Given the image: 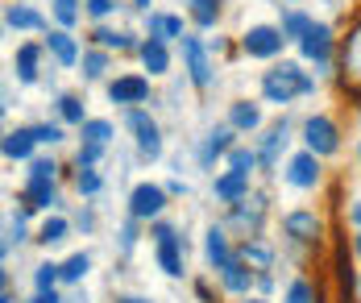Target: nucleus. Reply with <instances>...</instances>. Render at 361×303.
I'll return each mask as SVG.
<instances>
[{
	"instance_id": "a878e982",
	"label": "nucleus",
	"mask_w": 361,
	"mask_h": 303,
	"mask_svg": "<svg viewBox=\"0 0 361 303\" xmlns=\"http://www.w3.org/2000/svg\"><path fill=\"white\" fill-rule=\"evenodd\" d=\"M79 137L92 142V146H109L112 137H116V129H112V120H104V116H87L79 125Z\"/></svg>"
},
{
	"instance_id": "ea45409f",
	"label": "nucleus",
	"mask_w": 361,
	"mask_h": 303,
	"mask_svg": "<svg viewBox=\"0 0 361 303\" xmlns=\"http://www.w3.org/2000/svg\"><path fill=\"white\" fill-rule=\"evenodd\" d=\"M100 187H104V179H100L92 166H83V171L75 175V191H79V195H96Z\"/></svg>"
},
{
	"instance_id": "f257e3e1",
	"label": "nucleus",
	"mask_w": 361,
	"mask_h": 303,
	"mask_svg": "<svg viewBox=\"0 0 361 303\" xmlns=\"http://www.w3.org/2000/svg\"><path fill=\"white\" fill-rule=\"evenodd\" d=\"M312 92H316V79L299 63H274L262 75V100L266 104H290L295 96H312Z\"/></svg>"
},
{
	"instance_id": "9b49d317",
	"label": "nucleus",
	"mask_w": 361,
	"mask_h": 303,
	"mask_svg": "<svg viewBox=\"0 0 361 303\" xmlns=\"http://www.w3.org/2000/svg\"><path fill=\"white\" fill-rule=\"evenodd\" d=\"M250 179L253 175H245V171H224L212 179V195L224 204H241V199H250Z\"/></svg>"
},
{
	"instance_id": "393cba45",
	"label": "nucleus",
	"mask_w": 361,
	"mask_h": 303,
	"mask_svg": "<svg viewBox=\"0 0 361 303\" xmlns=\"http://www.w3.org/2000/svg\"><path fill=\"white\" fill-rule=\"evenodd\" d=\"M220 283H224L228 291L245 295V291H250V283H253V270H250L245 262H241V258H233V262H228L224 270H220Z\"/></svg>"
},
{
	"instance_id": "1a4fd4ad",
	"label": "nucleus",
	"mask_w": 361,
	"mask_h": 303,
	"mask_svg": "<svg viewBox=\"0 0 361 303\" xmlns=\"http://www.w3.org/2000/svg\"><path fill=\"white\" fill-rule=\"evenodd\" d=\"M283 179H287L290 187H299V191H312L316 183H320V158H316L312 150L290 154V162H287V171H283Z\"/></svg>"
},
{
	"instance_id": "2eb2a0df",
	"label": "nucleus",
	"mask_w": 361,
	"mask_h": 303,
	"mask_svg": "<svg viewBox=\"0 0 361 303\" xmlns=\"http://www.w3.org/2000/svg\"><path fill=\"white\" fill-rule=\"evenodd\" d=\"M283 150H287V120H279V125L266 129V137H262V146H257V162H262L266 171H274Z\"/></svg>"
},
{
	"instance_id": "37998d69",
	"label": "nucleus",
	"mask_w": 361,
	"mask_h": 303,
	"mask_svg": "<svg viewBox=\"0 0 361 303\" xmlns=\"http://www.w3.org/2000/svg\"><path fill=\"white\" fill-rule=\"evenodd\" d=\"M287 303H312V283L307 278H295L287 287Z\"/></svg>"
},
{
	"instance_id": "cd10ccee",
	"label": "nucleus",
	"mask_w": 361,
	"mask_h": 303,
	"mask_svg": "<svg viewBox=\"0 0 361 303\" xmlns=\"http://www.w3.org/2000/svg\"><path fill=\"white\" fill-rule=\"evenodd\" d=\"M187 13L200 30H212L220 21V0H187Z\"/></svg>"
},
{
	"instance_id": "c03bdc74",
	"label": "nucleus",
	"mask_w": 361,
	"mask_h": 303,
	"mask_svg": "<svg viewBox=\"0 0 361 303\" xmlns=\"http://www.w3.org/2000/svg\"><path fill=\"white\" fill-rule=\"evenodd\" d=\"M112 8H116V0H83V13H87V17H96V21H100V17H109Z\"/></svg>"
},
{
	"instance_id": "412c9836",
	"label": "nucleus",
	"mask_w": 361,
	"mask_h": 303,
	"mask_svg": "<svg viewBox=\"0 0 361 303\" xmlns=\"http://www.w3.org/2000/svg\"><path fill=\"white\" fill-rule=\"evenodd\" d=\"M204 258H208V266H216V270H224V266L237 258V254L228 249L224 228H208V237H204Z\"/></svg>"
},
{
	"instance_id": "a19ab883",
	"label": "nucleus",
	"mask_w": 361,
	"mask_h": 303,
	"mask_svg": "<svg viewBox=\"0 0 361 303\" xmlns=\"http://www.w3.org/2000/svg\"><path fill=\"white\" fill-rule=\"evenodd\" d=\"M34 133H37V146H59V142L67 137L63 125H50V120H46V125H34Z\"/></svg>"
},
{
	"instance_id": "09e8293b",
	"label": "nucleus",
	"mask_w": 361,
	"mask_h": 303,
	"mask_svg": "<svg viewBox=\"0 0 361 303\" xmlns=\"http://www.w3.org/2000/svg\"><path fill=\"white\" fill-rule=\"evenodd\" d=\"M149 4H154V0H133V8H142V13H149Z\"/></svg>"
},
{
	"instance_id": "c756f323",
	"label": "nucleus",
	"mask_w": 361,
	"mask_h": 303,
	"mask_svg": "<svg viewBox=\"0 0 361 303\" xmlns=\"http://www.w3.org/2000/svg\"><path fill=\"white\" fill-rule=\"evenodd\" d=\"M67 221H63V216H46V221H42V228H37V241H42V245H46V249H50V245H59V241H67Z\"/></svg>"
},
{
	"instance_id": "72a5a7b5",
	"label": "nucleus",
	"mask_w": 361,
	"mask_h": 303,
	"mask_svg": "<svg viewBox=\"0 0 361 303\" xmlns=\"http://www.w3.org/2000/svg\"><path fill=\"white\" fill-rule=\"evenodd\" d=\"M224 158H228V171H245V175H253V166H262L257 150H245V146H233Z\"/></svg>"
},
{
	"instance_id": "58836bf2",
	"label": "nucleus",
	"mask_w": 361,
	"mask_h": 303,
	"mask_svg": "<svg viewBox=\"0 0 361 303\" xmlns=\"http://www.w3.org/2000/svg\"><path fill=\"white\" fill-rule=\"evenodd\" d=\"M63 278V266H54V262H42L34 270V287L37 291H54V283Z\"/></svg>"
},
{
	"instance_id": "e433bc0d",
	"label": "nucleus",
	"mask_w": 361,
	"mask_h": 303,
	"mask_svg": "<svg viewBox=\"0 0 361 303\" xmlns=\"http://www.w3.org/2000/svg\"><path fill=\"white\" fill-rule=\"evenodd\" d=\"M257 221H262V204H253V208H250V199L233 204V225H241L250 233V228H257Z\"/></svg>"
},
{
	"instance_id": "5701e85b",
	"label": "nucleus",
	"mask_w": 361,
	"mask_h": 303,
	"mask_svg": "<svg viewBox=\"0 0 361 303\" xmlns=\"http://www.w3.org/2000/svg\"><path fill=\"white\" fill-rule=\"evenodd\" d=\"M228 125H233L237 133H253V129L262 125V109L250 104V100H237V104H228Z\"/></svg>"
},
{
	"instance_id": "7c9ffc66",
	"label": "nucleus",
	"mask_w": 361,
	"mask_h": 303,
	"mask_svg": "<svg viewBox=\"0 0 361 303\" xmlns=\"http://www.w3.org/2000/svg\"><path fill=\"white\" fill-rule=\"evenodd\" d=\"M25 204L30 208H50V204H59V191H54V183H25Z\"/></svg>"
},
{
	"instance_id": "5fc2aeb1",
	"label": "nucleus",
	"mask_w": 361,
	"mask_h": 303,
	"mask_svg": "<svg viewBox=\"0 0 361 303\" xmlns=\"http://www.w3.org/2000/svg\"><path fill=\"white\" fill-rule=\"evenodd\" d=\"M250 303H266V299H250Z\"/></svg>"
},
{
	"instance_id": "f03ea898",
	"label": "nucleus",
	"mask_w": 361,
	"mask_h": 303,
	"mask_svg": "<svg viewBox=\"0 0 361 303\" xmlns=\"http://www.w3.org/2000/svg\"><path fill=\"white\" fill-rule=\"evenodd\" d=\"M303 150H312L316 158H332V154L341 150V129H336L332 116L316 113L303 120Z\"/></svg>"
},
{
	"instance_id": "a18cd8bd",
	"label": "nucleus",
	"mask_w": 361,
	"mask_h": 303,
	"mask_svg": "<svg viewBox=\"0 0 361 303\" xmlns=\"http://www.w3.org/2000/svg\"><path fill=\"white\" fill-rule=\"evenodd\" d=\"M133 241H137V228H133V221L121 228V249H133Z\"/></svg>"
},
{
	"instance_id": "9d476101",
	"label": "nucleus",
	"mask_w": 361,
	"mask_h": 303,
	"mask_svg": "<svg viewBox=\"0 0 361 303\" xmlns=\"http://www.w3.org/2000/svg\"><path fill=\"white\" fill-rule=\"evenodd\" d=\"M299 54L307 58V63H316V67H328L332 63V54H336V38H332V30L328 25H312V34L299 42Z\"/></svg>"
},
{
	"instance_id": "c9c22d12",
	"label": "nucleus",
	"mask_w": 361,
	"mask_h": 303,
	"mask_svg": "<svg viewBox=\"0 0 361 303\" xmlns=\"http://www.w3.org/2000/svg\"><path fill=\"white\" fill-rule=\"evenodd\" d=\"M87 270H92V258H87V254H71V258L63 262V283H83Z\"/></svg>"
},
{
	"instance_id": "4468645a",
	"label": "nucleus",
	"mask_w": 361,
	"mask_h": 303,
	"mask_svg": "<svg viewBox=\"0 0 361 303\" xmlns=\"http://www.w3.org/2000/svg\"><path fill=\"white\" fill-rule=\"evenodd\" d=\"M42 50L46 46H37V42H21L17 46V54H13V71H17V83H37V63H42Z\"/></svg>"
},
{
	"instance_id": "aec40b11",
	"label": "nucleus",
	"mask_w": 361,
	"mask_h": 303,
	"mask_svg": "<svg viewBox=\"0 0 361 303\" xmlns=\"http://www.w3.org/2000/svg\"><path fill=\"white\" fill-rule=\"evenodd\" d=\"M341 67H345V79H349V83H361V21L349 30V38H345Z\"/></svg>"
},
{
	"instance_id": "3c124183",
	"label": "nucleus",
	"mask_w": 361,
	"mask_h": 303,
	"mask_svg": "<svg viewBox=\"0 0 361 303\" xmlns=\"http://www.w3.org/2000/svg\"><path fill=\"white\" fill-rule=\"evenodd\" d=\"M116 303H149V299H133V295H129V299H116Z\"/></svg>"
},
{
	"instance_id": "6e6552de",
	"label": "nucleus",
	"mask_w": 361,
	"mask_h": 303,
	"mask_svg": "<svg viewBox=\"0 0 361 303\" xmlns=\"http://www.w3.org/2000/svg\"><path fill=\"white\" fill-rule=\"evenodd\" d=\"M109 100L121 104V109H137V104H145V100H149V75H137V71L116 75L109 83Z\"/></svg>"
},
{
	"instance_id": "20e7f679",
	"label": "nucleus",
	"mask_w": 361,
	"mask_h": 303,
	"mask_svg": "<svg viewBox=\"0 0 361 303\" xmlns=\"http://www.w3.org/2000/svg\"><path fill=\"white\" fill-rule=\"evenodd\" d=\"M283 46H287V34H283L279 25H250V30L241 34V50H245L250 58H279Z\"/></svg>"
},
{
	"instance_id": "2f4dec72",
	"label": "nucleus",
	"mask_w": 361,
	"mask_h": 303,
	"mask_svg": "<svg viewBox=\"0 0 361 303\" xmlns=\"http://www.w3.org/2000/svg\"><path fill=\"white\" fill-rule=\"evenodd\" d=\"M83 0H54L50 8H54V21H59V30H71L79 25V17H83V8H79Z\"/></svg>"
},
{
	"instance_id": "79ce46f5",
	"label": "nucleus",
	"mask_w": 361,
	"mask_h": 303,
	"mask_svg": "<svg viewBox=\"0 0 361 303\" xmlns=\"http://www.w3.org/2000/svg\"><path fill=\"white\" fill-rule=\"evenodd\" d=\"M100 158H104V146H92V142H83V146H79V154H75L79 171H83V166H96Z\"/></svg>"
},
{
	"instance_id": "ddd939ff",
	"label": "nucleus",
	"mask_w": 361,
	"mask_h": 303,
	"mask_svg": "<svg viewBox=\"0 0 361 303\" xmlns=\"http://www.w3.org/2000/svg\"><path fill=\"white\" fill-rule=\"evenodd\" d=\"M42 46L50 50V58H54L59 67H75V63H79V42L71 38V30H50Z\"/></svg>"
},
{
	"instance_id": "c85d7f7f",
	"label": "nucleus",
	"mask_w": 361,
	"mask_h": 303,
	"mask_svg": "<svg viewBox=\"0 0 361 303\" xmlns=\"http://www.w3.org/2000/svg\"><path fill=\"white\" fill-rule=\"evenodd\" d=\"M312 25H316V21H312L307 13H299V8H295V13H287V17H283V25H279V30L287 34V42H303L307 34H312Z\"/></svg>"
},
{
	"instance_id": "b1692460",
	"label": "nucleus",
	"mask_w": 361,
	"mask_h": 303,
	"mask_svg": "<svg viewBox=\"0 0 361 303\" xmlns=\"http://www.w3.org/2000/svg\"><path fill=\"white\" fill-rule=\"evenodd\" d=\"M237 258L250 266V270H257V274H262V270H270V262H274V249H270V245H262L257 237H250V241L237 249Z\"/></svg>"
},
{
	"instance_id": "dca6fc26",
	"label": "nucleus",
	"mask_w": 361,
	"mask_h": 303,
	"mask_svg": "<svg viewBox=\"0 0 361 303\" xmlns=\"http://www.w3.org/2000/svg\"><path fill=\"white\" fill-rule=\"evenodd\" d=\"M145 30H149V38H158V42H183L187 38L183 17H175V13H149V17H145Z\"/></svg>"
},
{
	"instance_id": "0eeeda50",
	"label": "nucleus",
	"mask_w": 361,
	"mask_h": 303,
	"mask_svg": "<svg viewBox=\"0 0 361 303\" xmlns=\"http://www.w3.org/2000/svg\"><path fill=\"white\" fill-rule=\"evenodd\" d=\"M183 63H187V75H191V83L195 87H208L212 83V58H208V42L195 38V34H187L183 38Z\"/></svg>"
},
{
	"instance_id": "f3484780",
	"label": "nucleus",
	"mask_w": 361,
	"mask_h": 303,
	"mask_svg": "<svg viewBox=\"0 0 361 303\" xmlns=\"http://www.w3.org/2000/svg\"><path fill=\"white\" fill-rule=\"evenodd\" d=\"M37 146V133L34 129H8L4 133V158L8 162H30Z\"/></svg>"
},
{
	"instance_id": "f704fd0d",
	"label": "nucleus",
	"mask_w": 361,
	"mask_h": 303,
	"mask_svg": "<svg viewBox=\"0 0 361 303\" xmlns=\"http://www.w3.org/2000/svg\"><path fill=\"white\" fill-rule=\"evenodd\" d=\"M59 116H63L67 125H83V120H87V113H83V100H79V96H71V92H67V96H59Z\"/></svg>"
},
{
	"instance_id": "6ab92c4d",
	"label": "nucleus",
	"mask_w": 361,
	"mask_h": 303,
	"mask_svg": "<svg viewBox=\"0 0 361 303\" xmlns=\"http://www.w3.org/2000/svg\"><path fill=\"white\" fill-rule=\"evenodd\" d=\"M137 54H142V67L149 71V75H166V71H171V50H166V42L145 38Z\"/></svg>"
},
{
	"instance_id": "864d4df0",
	"label": "nucleus",
	"mask_w": 361,
	"mask_h": 303,
	"mask_svg": "<svg viewBox=\"0 0 361 303\" xmlns=\"http://www.w3.org/2000/svg\"><path fill=\"white\" fill-rule=\"evenodd\" d=\"M357 162H361V142H357Z\"/></svg>"
},
{
	"instance_id": "7ed1b4c3",
	"label": "nucleus",
	"mask_w": 361,
	"mask_h": 303,
	"mask_svg": "<svg viewBox=\"0 0 361 303\" xmlns=\"http://www.w3.org/2000/svg\"><path fill=\"white\" fill-rule=\"evenodd\" d=\"M125 125L133 129V142H137V154L142 158H162V129H158V120L145 113V109H129V116H125Z\"/></svg>"
},
{
	"instance_id": "bb28decb",
	"label": "nucleus",
	"mask_w": 361,
	"mask_h": 303,
	"mask_svg": "<svg viewBox=\"0 0 361 303\" xmlns=\"http://www.w3.org/2000/svg\"><path fill=\"white\" fill-rule=\"evenodd\" d=\"M92 42H96L100 50H142V42L133 38V34H116V30H104V25L92 34Z\"/></svg>"
},
{
	"instance_id": "f8f14e48",
	"label": "nucleus",
	"mask_w": 361,
	"mask_h": 303,
	"mask_svg": "<svg viewBox=\"0 0 361 303\" xmlns=\"http://www.w3.org/2000/svg\"><path fill=\"white\" fill-rule=\"evenodd\" d=\"M283 228H287V237H295V241H316L324 225H320L316 208H295V212L283 216Z\"/></svg>"
},
{
	"instance_id": "473e14b6",
	"label": "nucleus",
	"mask_w": 361,
	"mask_h": 303,
	"mask_svg": "<svg viewBox=\"0 0 361 303\" xmlns=\"http://www.w3.org/2000/svg\"><path fill=\"white\" fill-rule=\"evenodd\" d=\"M54 175H59V162L54 158H30L25 183H54Z\"/></svg>"
},
{
	"instance_id": "de8ad7c7",
	"label": "nucleus",
	"mask_w": 361,
	"mask_h": 303,
	"mask_svg": "<svg viewBox=\"0 0 361 303\" xmlns=\"http://www.w3.org/2000/svg\"><path fill=\"white\" fill-rule=\"evenodd\" d=\"M166 191H171V195H187V183H183V179H171V187Z\"/></svg>"
},
{
	"instance_id": "4c0bfd02",
	"label": "nucleus",
	"mask_w": 361,
	"mask_h": 303,
	"mask_svg": "<svg viewBox=\"0 0 361 303\" xmlns=\"http://www.w3.org/2000/svg\"><path fill=\"white\" fill-rule=\"evenodd\" d=\"M104 71H109V50H100V46H96V50H87V54H83V75L100 79Z\"/></svg>"
},
{
	"instance_id": "6e6d98bb",
	"label": "nucleus",
	"mask_w": 361,
	"mask_h": 303,
	"mask_svg": "<svg viewBox=\"0 0 361 303\" xmlns=\"http://www.w3.org/2000/svg\"><path fill=\"white\" fill-rule=\"evenodd\" d=\"M290 4H299V0H290Z\"/></svg>"
},
{
	"instance_id": "49530a36",
	"label": "nucleus",
	"mask_w": 361,
	"mask_h": 303,
	"mask_svg": "<svg viewBox=\"0 0 361 303\" xmlns=\"http://www.w3.org/2000/svg\"><path fill=\"white\" fill-rule=\"evenodd\" d=\"M30 303H63V299H59V291H37Z\"/></svg>"
},
{
	"instance_id": "4be33fe9",
	"label": "nucleus",
	"mask_w": 361,
	"mask_h": 303,
	"mask_svg": "<svg viewBox=\"0 0 361 303\" xmlns=\"http://www.w3.org/2000/svg\"><path fill=\"white\" fill-rule=\"evenodd\" d=\"M4 25L8 30H46V17L30 4H8L4 8Z\"/></svg>"
},
{
	"instance_id": "603ef678",
	"label": "nucleus",
	"mask_w": 361,
	"mask_h": 303,
	"mask_svg": "<svg viewBox=\"0 0 361 303\" xmlns=\"http://www.w3.org/2000/svg\"><path fill=\"white\" fill-rule=\"evenodd\" d=\"M357 254H361V233H357Z\"/></svg>"
},
{
	"instance_id": "a211bd4d",
	"label": "nucleus",
	"mask_w": 361,
	"mask_h": 303,
	"mask_svg": "<svg viewBox=\"0 0 361 303\" xmlns=\"http://www.w3.org/2000/svg\"><path fill=\"white\" fill-rule=\"evenodd\" d=\"M233 133H237L233 125H220V129H212V133L204 137V146H200V162H204V166H212L220 154L233 150Z\"/></svg>"
},
{
	"instance_id": "423d86ee",
	"label": "nucleus",
	"mask_w": 361,
	"mask_h": 303,
	"mask_svg": "<svg viewBox=\"0 0 361 303\" xmlns=\"http://www.w3.org/2000/svg\"><path fill=\"white\" fill-rule=\"evenodd\" d=\"M154 258H158V266H162L171 278L183 274V241L171 225H154Z\"/></svg>"
},
{
	"instance_id": "39448f33",
	"label": "nucleus",
	"mask_w": 361,
	"mask_h": 303,
	"mask_svg": "<svg viewBox=\"0 0 361 303\" xmlns=\"http://www.w3.org/2000/svg\"><path fill=\"white\" fill-rule=\"evenodd\" d=\"M166 199H171L166 187H158V183H137V187L129 191V216H133V221H154V216L166 212Z\"/></svg>"
},
{
	"instance_id": "8fccbe9b",
	"label": "nucleus",
	"mask_w": 361,
	"mask_h": 303,
	"mask_svg": "<svg viewBox=\"0 0 361 303\" xmlns=\"http://www.w3.org/2000/svg\"><path fill=\"white\" fill-rule=\"evenodd\" d=\"M353 225H361V199L353 204Z\"/></svg>"
}]
</instances>
